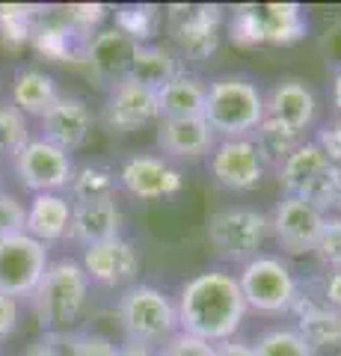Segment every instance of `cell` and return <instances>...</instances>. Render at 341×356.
Listing matches in <instances>:
<instances>
[{
	"label": "cell",
	"instance_id": "obj_1",
	"mask_svg": "<svg viewBox=\"0 0 341 356\" xmlns=\"http://www.w3.org/2000/svg\"><path fill=\"white\" fill-rule=\"evenodd\" d=\"M175 309H178V330L208 344L232 341L249 312L240 294L238 273L226 267H208L190 276L175 297Z\"/></svg>",
	"mask_w": 341,
	"mask_h": 356
},
{
	"label": "cell",
	"instance_id": "obj_2",
	"mask_svg": "<svg viewBox=\"0 0 341 356\" xmlns=\"http://www.w3.org/2000/svg\"><path fill=\"white\" fill-rule=\"evenodd\" d=\"M267 116L261 86L247 74H219L205 89L202 119L217 140L252 137Z\"/></svg>",
	"mask_w": 341,
	"mask_h": 356
},
{
	"label": "cell",
	"instance_id": "obj_3",
	"mask_svg": "<svg viewBox=\"0 0 341 356\" xmlns=\"http://www.w3.org/2000/svg\"><path fill=\"white\" fill-rule=\"evenodd\" d=\"M90 280H86L81 261L74 259H57L48 264L42 282L33 291V309L42 330L48 336L69 332L81 321L86 303H90Z\"/></svg>",
	"mask_w": 341,
	"mask_h": 356
},
{
	"label": "cell",
	"instance_id": "obj_4",
	"mask_svg": "<svg viewBox=\"0 0 341 356\" xmlns=\"http://www.w3.org/2000/svg\"><path fill=\"white\" fill-rule=\"evenodd\" d=\"M116 315L125 344H140V348L158 350L163 341H169L178 332L175 297L149 282H137L125 288L122 297H119Z\"/></svg>",
	"mask_w": 341,
	"mask_h": 356
},
{
	"label": "cell",
	"instance_id": "obj_5",
	"mask_svg": "<svg viewBox=\"0 0 341 356\" xmlns=\"http://www.w3.org/2000/svg\"><path fill=\"white\" fill-rule=\"evenodd\" d=\"M208 243L219 261L240 264L261 255L264 241L270 235V220L264 211L249 205H228L208 217Z\"/></svg>",
	"mask_w": 341,
	"mask_h": 356
},
{
	"label": "cell",
	"instance_id": "obj_6",
	"mask_svg": "<svg viewBox=\"0 0 341 356\" xmlns=\"http://www.w3.org/2000/svg\"><path fill=\"white\" fill-rule=\"evenodd\" d=\"M240 294L247 300V309L258 315H288L297 300V276L291 264L282 255L261 252L252 261H247L238 273Z\"/></svg>",
	"mask_w": 341,
	"mask_h": 356
},
{
	"label": "cell",
	"instance_id": "obj_7",
	"mask_svg": "<svg viewBox=\"0 0 341 356\" xmlns=\"http://www.w3.org/2000/svg\"><path fill=\"white\" fill-rule=\"evenodd\" d=\"M276 181L282 187V196L303 199V202L321 208L324 214H329L333 208L335 163L326 158L315 140H303L288 154V161L276 170Z\"/></svg>",
	"mask_w": 341,
	"mask_h": 356
},
{
	"label": "cell",
	"instance_id": "obj_8",
	"mask_svg": "<svg viewBox=\"0 0 341 356\" xmlns=\"http://www.w3.org/2000/svg\"><path fill=\"white\" fill-rule=\"evenodd\" d=\"M226 13L217 3H175L167 9V30L178 44L181 57L193 63H205L217 51L223 36Z\"/></svg>",
	"mask_w": 341,
	"mask_h": 356
},
{
	"label": "cell",
	"instance_id": "obj_9",
	"mask_svg": "<svg viewBox=\"0 0 341 356\" xmlns=\"http://www.w3.org/2000/svg\"><path fill=\"white\" fill-rule=\"evenodd\" d=\"M13 170H15L18 184L24 191H30L33 196L63 193V191H69V181L74 175V158L48 140L30 137L13 158Z\"/></svg>",
	"mask_w": 341,
	"mask_h": 356
},
{
	"label": "cell",
	"instance_id": "obj_10",
	"mask_svg": "<svg viewBox=\"0 0 341 356\" xmlns=\"http://www.w3.org/2000/svg\"><path fill=\"white\" fill-rule=\"evenodd\" d=\"M48 264V247L30 238L27 232L0 238V294H9L15 300L33 297Z\"/></svg>",
	"mask_w": 341,
	"mask_h": 356
},
{
	"label": "cell",
	"instance_id": "obj_11",
	"mask_svg": "<svg viewBox=\"0 0 341 356\" xmlns=\"http://www.w3.org/2000/svg\"><path fill=\"white\" fill-rule=\"evenodd\" d=\"M267 220L270 235L282 250V255H315L326 214L321 208L303 202V199L282 196Z\"/></svg>",
	"mask_w": 341,
	"mask_h": 356
},
{
	"label": "cell",
	"instance_id": "obj_12",
	"mask_svg": "<svg viewBox=\"0 0 341 356\" xmlns=\"http://www.w3.org/2000/svg\"><path fill=\"white\" fill-rule=\"evenodd\" d=\"M81 267L86 273L90 285H101L110 291H125V288L137 285L140 276V250L134 241H128L125 235H119L113 241L95 243V247H86L81 252Z\"/></svg>",
	"mask_w": 341,
	"mask_h": 356
},
{
	"label": "cell",
	"instance_id": "obj_13",
	"mask_svg": "<svg viewBox=\"0 0 341 356\" xmlns=\"http://www.w3.org/2000/svg\"><path fill=\"white\" fill-rule=\"evenodd\" d=\"M119 187L140 199V202H158V199H169L175 193H181L184 178L181 170L175 163H169L160 154H149V152H137L131 158L122 161L119 166Z\"/></svg>",
	"mask_w": 341,
	"mask_h": 356
},
{
	"label": "cell",
	"instance_id": "obj_14",
	"mask_svg": "<svg viewBox=\"0 0 341 356\" xmlns=\"http://www.w3.org/2000/svg\"><path fill=\"white\" fill-rule=\"evenodd\" d=\"M208 170H211V178L219 187L247 193L261 184L267 166L261 161L256 140L235 137V140H217V146L208 154Z\"/></svg>",
	"mask_w": 341,
	"mask_h": 356
},
{
	"label": "cell",
	"instance_id": "obj_15",
	"mask_svg": "<svg viewBox=\"0 0 341 356\" xmlns=\"http://www.w3.org/2000/svg\"><path fill=\"white\" fill-rule=\"evenodd\" d=\"M158 92L134 81H119L107 89L101 122L110 134H134L146 125H158Z\"/></svg>",
	"mask_w": 341,
	"mask_h": 356
},
{
	"label": "cell",
	"instance_id": "obj_16",
	"mask_svg": "<svg viewBox=\"0 0 341 356\" xmlns=\"http://www.w3.org/2000/svg\"><path fill=\"white\" fill-rule=\"evenodd\" d=\"M39 125H42V134H39L42 140H48L53 146H60L63 152L74 154L86 146V140H90L95 116L81 95L60 92V98L51 104V110L39 119Z\"/></svg>",
	"mask_w": 341,
	"mask_h": 356
},
{
	"label": "cell",
	"instance_id": "obj_17",
	"mask_svg": "<svg viewBox=\"0 0 341 356\" xmlns=\"http://www.w3.org/2000/svg\"><path fill=\"white\" fill-rule=\"evenodd\" d=\"M158 149L169 163H196L211 154L217 134L208 128L202 116L196 119H160L158 122Z\"/></svg>",
	"mask_w": 341,
	"mask_h": 356
},
{
	"label": "cell",
	"instance_id": "obj_18",
	"mask_svg": "<svg viewBox=\"0 0 341 356\" xmlns=\"http://www.w3.org/2000/svg\"><path fill=\"white\" fill-rule=\"evenodd\" d=\"M264 110H267V119L303 134L317 119L315 89L300 77H282L270 86V92H264Z\"/></svg>",
	"mask_w": 341,
	"mask_h": 356
},
{
	"label": "cell",
	"instance_id": "obj_19",
	"mask_svg": "<svg viewBox=\"0 0 341 356\" xmlns=\"http://www.w3.org/2000/svg\"><path fill=\"white\" fill-rule=\"evenodd\" d=\"M321 285V282H317ZM288 315L297 318V330L300 336L312 344V350H341V312L329 309L324 303V294L303 291L297 288V300Z\"/></svg>",
	"mask_w": 341,
	"mask_h": 356
},
{
	"label": "cell",
	"instance_id": "obj_20",
	"mask_svg": "<svg viewBox=\"0 0 341 356\" xmlns=\"http://www.w3.org/2000/svg\"><path fill=\"white\" fill-rule=\"evenodd\" d=\"M125 217L113 199H90V202H72V222H69V241L78 247H95V243L113 241L122 235Z\"/></svg>",
	"mask_w": 341,
	"mask_h": 356
},
{
	"label": "cell",
	"instance_id": "obj_21",
	"mask_svg": "<svg viewBox=\"0 0 341 356\" xmlns=\"http://www.w3.org/2000/svg\"><path fill=\"white\" fill-rule=\"evenodd\" d=\"M134 51H137V44L125 33H119L116 27H107V30H98L90 39V44L83 51V63L90 65V74L95 81L110 89L113 83L128 77Z\"/></svg>",
	"mask_w": 341,
	"mask_h": 356
},
{
	"label": "cell",
	"instance_id": "obj_22",
	"mask_svg": "<svg viewBox=\"0 0 341 356\" xmlns=\"http://www.w3.org/2000/svg\"><path fill=\"white\" fill-rule=\"evenodd\" d=\"M69 222H72V199L65 193H36L27 202L24 232L39 243H45V247L69 235Z\"/></svg>",
	"mask_w": 341,
	"mask_h": 356
},
{
	"label": "cell",
	"instance_id": "obj_23",
	"mask_svg": "<svg viewBox=\"0 0 341 356\" xmlns=\"http://www.w3.org/2000/svg\"><path fill=\"white\" fill-rule=\"evenodd\" d=\"M178 74H184L181 57L169 48V44H158V42L137 44L134 60H131V69H128V81L149 86L158 92V89H163Z\"/></svg>",
	"mask_w": 341,
	"mask_h": 356
},
{
	"label": "cell",
	"instance_id": "obj_24",
	"mask_svg": "<svg viewBox=\"0 0 341 356\" xmlns=\"http://www.w3.org/2000/svg\"><path fill=\"white\" fill-rule=\"evenodd\" d=\"M258 24L264 44H297L309 33V15L300 3H261Z\"/></svg>",
	"mask_w": 341,
	"mask_h": 356
},
{
	"label": "cell",
	"instance_id": "obj_25",
	"mask_svg": "<svg viewBox=\"0 0 341 356\" xmlns=\"http://www.w3.org/2000/svg\"><path fill=\"white\" fill-rule=\"evenodd\" d=\"M57 98H60V86L48 72H42V69H18L15 72L9 102H13L24 116L42 119Z\"/></svg>",
	"mask_w": 341,
	"mask_h": 356
},
{
	"label": "cell",
	"instance_id": "obj_26",
	"mask_svg": "<svg viewBox=\"0 0 341 356\" xmlns=\"http://www.w3.org/2000/svg\"><path fill=\"white\" fill-rule=\"evenodd\" d=\"M205 89H208V83H202L199 77L178 74L163 89H158V116L160 119H196V116H202Z\"/></svg>",
	"mask_w": 341,
	"mask_h": 356
},
{
	"label": "cell",
	"instance_id": "obj_27",
	"mask_svg": "<svg viewBox=\"0 0 341 356\" xmlns=\"http://www.w3.org/2000/svg\"><path fill=\"white\" fill-rule=\"evenodd\" d=\"M30 44L51 63H69V60H83V51L90 42L81 39L63 18H51V21H36Z\"/></svg>",
	"mask_w": 341,
	"mask_h": 356
},
{
	"label": "cell",
	"instance_id": "obj_28",
	"mask_svg": "<svg viewBox=\"0 0 341 356\" xmlns=\"http://www.w3.org/2000/svg\"><path fill=\"white\" fill-rule=\"evenodd\" d=\"M119 191L116 170L104 163H81L74 166V175L69 181L72 202H90V199H113Z\"/></svg>",
	"mask_w": 341,
	"mask_h": 356
},
{
	"label": "cell",
	"instance_id": "obj_29",
	"mask_svg": "<svg viewBox=\"0 0 341 356\" xmlns=\"http://www.w3.org/2000/svg\"><path fill=\"white\" fill-rule=\"evenodd\" d=\"M252 140H256L264 166L276 172L279 166L288 161V154L303 143V134H297V131L285 128V125H279V122H273V119L264 116V122L258 125V131L252 134Z\"/></svg>",
	"mask_w": 341,
	"mask_h": 356
},
{
	"label": "cell",
	"instance_id": "obj_30",
	"mask_svg": "<svg viewBox=\"0 0 341 356\" xmlns=\"http://www.w3.org/2000/svg\"><path fill=\"white\" fill-rule=\"evenodd\" d=\"M113 21H116L113 27L119 33H125L134 44H149L151 36H158L163 13L151 3H125V6H116Z\"/></svg>",
	"mask_w": 341,
	"mask_h": 356
},
{
	"label": "cell",
	"instance_id": "obj_31",
	"mask_svg": "<svg viewBox=\"0 0 341 356\" xmlns=\"http://www.w3.org/2000/svg\"><path fill=\"white\" fill-rule=\"evenodd\" d=\"M256 356H315L312 344L300 336L297 327H270L252 341Z\"/></svg>",
	"mask_w": 341,
	"mask_h": 356
},
{
	"label": "cell",
	"instance_id": "obj_32",
	"mask_svg": "<svg viewBox=\"0 0 341 356\" xmlns=\"http://www.w3.org/2000/svg\"><path fill=\"white\" fill-rule=\"evenodd\" d=\"M30 140L27 116L9 102H0V158H15L18 149Z\"/></svg>",
	"mask_w": 341,
	"mask_h": 356
},
{
	"label": "cell",
	"instance_id": "obj_33",
	"mask_svg": "<svg viewBox=\"0 0 341 356\" xmlns=\"http://www.w3.org/2000/svg\"><path fill=\"white\" fill-rule=\"evenodd\" d=\"M226 27H228V39H232L238 48H258V44H264L261 24H258V3L235 6V13L228 15Z\"/></svg>",
	"mask_w": 341,
	"mask_h": 356
},
{
	"label": "cell",
	"instance_id": "obj_34",
	"mask_svg": "<svg viewBox=\"0 0 341 356\" xmlns=\"http://www.w3.org/2000/svg\"><path fill=\"white\" fill-rule=\"evenodd\" d=\"M110 15V9L104 3H72V6H65V13L60 15L65 24H69L74 33H78L81 39L90 42L98 27H101V21Z\"/></svg>",
	"mask_w": 341,
	"mask_h": 356
},
{
	"label": "cell",
	"instance_id": "obj_35",
	"mask_svg": "<svg viewBox=\"0 0 341 356\" xmlns=\"http://www.w3.org/2000/svg\"><path fill=\"white\" fill-rule=\"evenodd\" d=\"M65 356H116V344L101 332H57Z\"/></svg>",
	"mask_w": 341,
	"mask_h": 356
},
{
	"label": "cell",
	"instance_id": "obj_36",
	"mask_svg": "<svg viewBox=\"0 0 341 356\" xmlns=\"http://www.w3.org/2000/svg\"><path fill=\"white\" fill-rule=\"evenodd\" d=\"M315 255L326 270H341V214H326Z\"/></svg>",
	"mask_w": 341,
	"mask_h": 356
},
{
	"label": "cell",
	"instance_id": "obj_37",
	"mask_svg": "<svg viewBox=\"0 0 341 356\" xmlns=\"http://www.w3.org/2000/svg\"><path fill=\"white\" fill-rule=\"evenodd\" d=\"M24 220H27V205L18 196L0 191V238L24 232Z\"/></svg>",
	"mask_w": 341,
	"mask_h": 356
},
{
	"label": "cell",
	"instance_id": "obj_38",
	"mask_svg": "<svg viewBox=\"0 0 341 356\" xmlns=\"http://www.w3.org/2000/svg\"><path fill=\"white\" fill-rule=\"evenodd\" d=\"M155 356H214V344H208L196 336H187V332L178 330L169 341L160 344Z\"/></svg>",
	"mask_w": 341,
	"mask_h": 356
},
{
	"label": "cell",
	"instance_id": "obj_39",
	"mask_svg": "<svg viewBox=\"0 0 341 356\" xmlns=\"http://www.w3.org/2000/svg\"><path fill=\"white\" fill-rule=\"evenodd\" d=\"M315 143L324 149V154L329 161H333L335 166H341V116L324 122L321 131H317V137H315Z\"/></svg>",
	"mask_w": 341,
	"mask_h": 356
},
{
	"label": "cell",
	"instance_id": "obj_40",
	"mask_svg": "<svg viewBox=\"0 0 341 356\" xmlns=\"http://www.w3.org/2000/svg\"><path fill=\"white\" fill-rule=\"evenodd\" d=\"M21 321V303L9 294H0V341L13 339Z\"/></svg>",
	"mask_w": 341,
	"mask_h": 356
},
{
	"label": "cell",
	"instance_id": "obj_41",
	"mask_svg": "<svg viewBox=\"0 0 341 356\" xmlns=\"http://www.w3.org/2000/svg\"><path fill=\"white\" fill-rule=\"evenodd\" d=\"M321 294L329 309L341 312V270H326L321 276Z\"/></svg>",
	"mask_w": 341,
	"mask_h": 356
},
{
	"label": "cell",
	"instance_id": "obj_42",
	"mask_svg": "<svg viewBox=\"0 0 341 356\" xmlns=\"http://www.w3.org/2000/svg\"><path fill=\"white\" fill-rule=\"evenodd\" d=\"M21 356H65V348H63L60 336H48V332H45V339L36 341V344H30V348Z\"/></svg>",
	"mask_w": 341,
	"mask_h": 356
},
{
	"label": "cell",
	"instance_id": "obj_43",
	"mask_svg": "<svg viewBox=\"0 0 341 356\" xmlns=\"http://www.w3.org/2000/svg\"><path fill=\"white\" fill-rule=\"evenodd\" d=\"M214 356H256V350H252V344L232 339V341L214 344Z\"/></svg>",
	"mask_w": 341,
	"mask_h": 356
},
{
	"label": "cell",
	"instance_id": "obj_44",
	"mask_svg": "<svg viewBox=\"0 0 341 356\" xmlns=\"http://www.w3.org/2000/svg\"><path fill=\"white\" fill-rule=\"evenodd\" d=\"M116 356H155V350L140 348V344H122V348H116Z\"/></svg>",
	"mask_w": 341,
	"mask_h": 356
},
{
	"label": "cell",
	"instance_id": "obj_45",
	"mask_svg": "<svg viewBox=\"0 0 341 356\" xmlns=\"http://www.w3.org/2000/svg\"><path fill=\"white\" fill-rule=\"evenodd\" d=\"M333 104L341 116V65H335V74H333Z\"/></svg>",
	"mask_w": 341,
	"mask_h": 356
},
{
	"label": "cell",
	"instance_id": "obj_46",
	"mask_svg": "<svg viewBox=\"0 0 341 356\" xmlns=\"http://www.w3.org/2000/svg\"><path fill=\"white\" fill-rule=\"evenodd\" d=\"M333 208L341 211V166H335V184H333Z\"/></svg>",
	"mask_w": 341,
	"mask_h": 356
},
{
	"label": "cell",
	"instance_id": "obj_47",
	"mask_svg": "<svg viewBox=\"0 0 341 356\" xmlns=\"http://www.w3.org/2000/svg\"><path fill=\"white\" fill-rule=\"evenodd\" d=\"M0 191H3V187H0Z\"/></svg>",
	"mask_w": 341,
	"mask_h": 356
}]
</instances>
